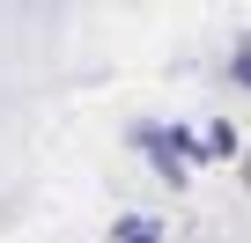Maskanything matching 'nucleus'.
I'll use <instances>...</instances> for the list:
<instances>
[{
	"mask_svg": "<svg viewBox=\"0 0 251 243\" xmlns=\"http://www.w3.org/2000/svg\"><path fill=\"white\" fill-rule=\"evenodd\" d=\"M207 155L229 162V155H236V126H207Z\"/></svg>",
	"mask_w": 251,
	"mask_h": 243,
	"instance_id": "obj_2",
	"label": "nucleus"
},
{
	"mask_svg": "<svg viewBox=\"0 0 251 243\" xmlns=\"http://www.w3.org/2000/svg\"><path fill=\"white\" fill-rule=\"evenodd\" d=\"M133 140H141V148H148V162H155V170H163V177H170V184H185V155H177V148H170V133H163V126H141V133H133Z\"/></svg>",
	"mask_w": 251,
	"mask_h": 243,
	"instance_id": "obj_1",
	"label": "nucleus"
},
{
	"mask_svg": "<svg viewBox=\"0 0 251 243\" xmlns=\"http://www.w3.org/2000/svg\"><path fill=\"white\" fill-rule=\"evenodd\" d=\"M118 243H155V221H118Z\"/></svg>",
	"mask_w": 251,
	"mask_h": 243,
	"instance_id": "obj_3",
	"label": "nucleus"
},
{
	"mask_svg": "<svg viewBox=\"0 0 251 243\" xmlns=\"http://www.w3.org/2000/svg\"><path fill=\"white\" fill-rule=\"evenodd\" d=\"M244 184H251V162H244Z\"/></svg>",
	"mask_w": 251,
	"mask_h": 243,
	"instance_id": "obj_4",
	"label": "nucleus"
}]
</instances>
